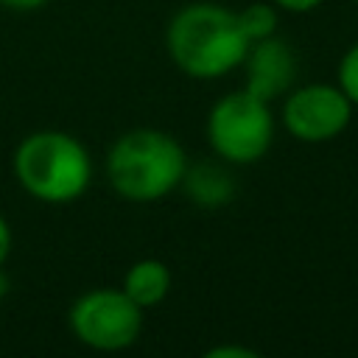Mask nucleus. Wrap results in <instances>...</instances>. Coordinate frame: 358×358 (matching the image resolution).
<instances>
[{
    "label": "nucleus",
    "mask_w": 358,
    "mask_h": 358,
    "mask_svg": "<svg viewBox=\"0 0 358 358\" xmlns=\"http://www.w3.org/2000/svg\"><path fill=\"white\" fill-rule=\"evenodd\" d=\"M48 0H0L3 8H11V11H36L42 8Z\"/></svg>",
    "instance_id": "15"
},
{
    "label": "nucleus",
    "mask_w": 358,
    "mask_h": 358,
    "mask_svg": "<svg viewBox=\"0 0 358 358\" xmlns=\"http://www.w3.org/2000/svg\"><path fill=\"white\" fill-rule=\"evenodd\" d=\"M20 187L45 204H70L92 182V157L87 145L59 129L31 131L11 157Z\"/></svg>",
    "instance_id": "3"
},
{
    "label": "nucleus",
    "mask_w": 358,
    "mask_h": 358,
    "mask_svg": "<svg viewBox=\"0 0 358 358\" xmlns=\"http://www.w3.org/2000/svg\"><path fill=\"white\" fill-rule=\"evenodd\" d=\"M207 358H257V352L255 350H246V347L227 344V347H210L207 350Z\"/></svg>",
    "instance_id": "13"
},
{
    "label": "nucleus",
    "mask_w": 358,
    "mask_h": 358,
    "mask_svg": "<svg viewBox=\"0 0 358 358\" xmlns=\"http://www.w3.org/2000/svg\"><path fill=\"white\" fill-rule=\"evenodd\" d=\"M241 67H243V87L268 103L285 95L296 84V53L277 34L249 42Z\"/></svg>",
    "instance_id": "7"
},
{
    "label": "nucleus",
    "mask_w": 358,
    "mask_h": 358,
    "mask_svg": "<svg viewBox=\"0 0 358 358\" xmlns=\"http://www.w3.org/2000/svg\"><path fill=\"white\" fill-rule=\"evenodd\" d=\"M187 199L201 210H218L232 201L235 196V179L227 168L215 162H187V171L182 176V185Z\"/></svg>",
    "instance_id": "8"
},
{
    "label": "nucleus",
    "mask_w": 358,
    "mask_h": 358,
    "mask_svg": "<svg viewBox=\"0 0 358 358\" xmlns=\"http://www.w3.org/2000/svg\"><path fill=\"white\" fill-rule=\"evenodd\" d=\"M352 103L338 84H294L282 95V126L299 143L336 140L352 120Z\"/></svg>",
    "instance_id": "6"
},
{
    "label": "nucleus",
    "mask_w": 358,
    "mask_h": 358,
    "mask_svg": "<svg viewBox=\"0 0 358 358\" xmlns=\"http://www.w3.org/2000/svg\"><path fill=\"white\" fill-rule=\"evenodd\" d=\"M280 11H291V14H308L313 8H319L324 0H271Z\"/></svg>",
    "instance_id": "12"
},
{
    "label": "nucleus",
    "mask_w": 358,
    "mask_h": 358,
    "mask_svg": "<svg viewBox=\"0 0 358 358\" xmlns=\"http://www.w3.org/2000/svg\"><path fill=\"white\" fill-rule=\"evenodd\" d=\"M67 324L84 347L117 352L140 338L143 308L134 305L123 288H90L70 305Z\"/></svg>",
    "instance_id": "5"
},
{
    "label": "nucleus",
    "mask_w": 358,
    "mask_h": 358,
    "mask_svg": "<svg viewBox=\"0 0 358 358\" xmlns=\"http://www.w3.org/2000/svg\"><path fill=\"white\" fill-rule=\"evenodd\" d=\"M336 84L341 87V92L350 98L352 106H358V42H352L336 70Z\"/></svg>",
    "instance_id": "11"
},
{
    "label": "nucleus",
    "mask_w": 358,
    "mask_h": 358,
    "mask_svg": "<svg viewBox=\"0 0 358 358\" xmlns=\"http://www.w3.org/2000/svg\"><path fill=\"white\" fill-rule=\"evenodd\" d=\"M11 246H14L11 227H8V221L0 215V268L6 266V260H8V255H11Z\"/></svg>",
    "instance_id": "14"
},
{
    "label": "nucleus",
    "mask_w": 358,
    "mask_h": 358,
    "mask_svg": "<svg viewBox=\"0 0 358 358\" xmlns=\"http://www.w3.org/2000/svg\"><path fill=\"white\" fill-rule=\"evenodd\" d=\"M126 296L140 305L143 310L148 308H157L159 302L168 299L171 294V268L165 260L159 257H143V260H134L123 277V285Z\"/></svg>",
    "instance_id": "9"
},
{
    "label": "nucleus",
    "mask_w": 358,
    "mask_h": 358,
    "mask_svg": "<svg viewBox=\"0 0 358 358\" xmlns=\"http://www.w3.org/2000/svg\"><path fill=\"white\" fill-rule=\"evenodd\" d=\"M277 6L268 0V3H249V6H243L241 11H235L238 14V22H241V31H243V36L249 39V42H257V39H266V36H274L277 34V22H280V17H277Z\"/></svg>",
    "instance_id": "10"
},
{
    "label": "nucleus",
    "mask_w": 358,
    "mask_h": 358,
    "mask_svg": "<svg viewBox=\"0 0 358 358\" xmlns=\"http://www.w3.org/2000/svg\"><path fill=\"white\" fill-rule=\"evenodd\" d=\"M165 48L185 76L213 81L241 67L249 39L232 8L218 3H190L171 17Z\"/></svg>",
    "instance_id": "1"
},
{
    "label": "nucleus",
    "mask_w": 358,
    "mask_h": 358,
    "mask_svg": "<svg viewBox=\"0 0 358 358\" xmlns=\"http://www.w3.org/2000/svg\"><path fill=\"white\" fill-rule=\"evenodd\" d=\"M185 171V148L162 129H131L120 134L106 154V179L112 190L134 204L165 199L182 185Z\"/></svg>",
    "instance_id": "2"
},
{
    "label": "nucleus",
    "mask_w": 358,
    "mask_h": 358,
    "mask_svg": "<svg viewBox=\"0 0 358 358\" xmlns=\"http://www.w3.org/2000/svg\"><path fill=\"white\" fill-rule=\"evenodd\" d=\"M207 143L229 165H252L266 157L274 140L271 103L255 92L235 90L221 95L207 112Z\"/></svg>",
    "instance_id": "4"
}]
</instances>
